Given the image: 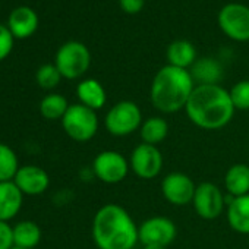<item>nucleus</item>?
<instances>
[{
    "label": "nucleus",
    "instance_id": "f257e3e1",
    "mask_svg": "<svg viewBox=\"0 0 249 249\" xmlns=\"http://www.w3.org/2000/svg\"><path fill=\"white\" fill-rule=\"evenodd\" d=\"M185 111L199 129L218 131L231 122L236 108L229 91L220 84H214L195 85Z\"/></svg>",
    "mask_w": 249,
    "mask_h": 249
},
{
    "label": "nucleus",
    "instance_id": "f03ea898",
    "mask_svg": "<svg viewBox=\"0 0 249 249\" xmlns=\"http://www.w3.org/2000/svg\"><path fill=\"white\" fill-rule=\"evenodd\" d=\"M91 233L98 249H134L140 242L135 220L119 204H106L98 208Z\"/></svg>",
    "mask_w": 249,
    "mask_h": 249
},
{
    "label": "nucleus",
    "instance_id": "7ed1b4c3",
    "mask_svg": "<svg viewBox=\"0 0 249 249\" xmlns=\"http://www.w3.org/2000/svg\"><path fill=\"white\" fill-rule=\"evenodd\" d=\"M194 88L195 82L189 71L167 65L154 75L150 100L159 111L173 114L185 110Z\"/></svg>",
    "mask_w": 249,
    "mask_h": 249
},
{
    "label": "nucleus",
    "instance_id": "20e7f679",
    "mask_svg": "<svg viewBox=\"0 0 249 249\" xmlns=\"http://www.w3.org/2000/svg\"><path fill=\"white\" fill-rule=\"evenodd\" d=\"M142 119V111L137 103L123 100L110 107L104 117V126L110 135L122 138L140 131Z\"/></svg>",
    "mask_w": 249,
    "mask_h": 249
},
{
    "label": "nucleus",
    "instance_id": "39448f33",
    "mask_svg": "<svg viewBox=\"0 0 249 249\" xmlns=\"http://www.w3.org/2000/svg\"><path fill=\"white\" fill-rule=\"evenodd\" d=\"M60 122L66 135L76 142H88L98 132L97 111L81 103L71 104Z\"/></svg>",
    "mask_w": 249,
    "mask_h": 249
},
{
    "label": "nucleus",
    "instance_id": "423d86ee",
    "mask_svg": "<svg viewBox=\"0 0 249 249\" xmlns=\"http://www.w3.org/2000/svg\"><path fill=\"white\" fill-rule=\"evenodd\" d=\"M54 65L63 78L78 79L91 65L89 50L79 41H68L57 50Z\"/></svg>",
    "mask_w": 249,
    "mask_h": 249
},
{
    "label": "nucleus",
    "instance_id": "0eeeda50",
    "mask_svg": "<svg viewBox=\"0 0 249 249\" xmlns=\"http://www.w3.org/2000/svg\"><path fill=\"white\" fill-rule=\"evenodd\" d=\"M131 170L129 161L114 150H106L97 154L92 161V172L98 180L107 185H116L126 179Z\"/></svg>",
    "mask_w": 249,
    "mask_h": 249
},
{
    "label": "nucleus",
    "instance_id": "6e6552de",
    "mask_svg": "<svg viewBox=\"0 0 249 249\" xmlns=\"http://www.w3.org/2000/svg\"><path fill=\"white\" fill-rule=\"evenodd\" d=\"M220 30L234 41H249V6L227 3L218 12Z\"/></svg>",
    "mask_w": 249,
    "mask_h": 249
},
{
    "label": "nucleus",
    "instance_id": "1a4fd4ad",
    "mask_svg": "<svg viewBox=\"0 0 249 249\" xmlns=\"http://www.w3.org/2000/svg\"><path fill=\"white\" fill-rule=\"evenodd\" d=\"M195 213L204 220L218 218L226 208V195L213 182H201L196 185L192 199Z\"/></svg>",
    "mask_w": 249,
    "mask_h": 249
},
{
    "label": "nucleus",
    "instance_id": "9d476101",
    "mask_svg": "<svg viewBox=\"0 0 249 249\" xmlns=\"http://www.w3.org/2000/svg\"><path fill=\"white\" fill-rule=\"evenodd\" d=\"M163 154L156 145L141 142L134 148L129 159L131 170L135 176L144 180H151L157 178L163 170Z\"/></svg>",
    "mask_w": 249,
    "mask_h": 249
},
{
    "label": "nucleus",
    "instance_id": "9b49d317",
    "mask_svg": "<svg viewBox=\"0 0 249 249\" xmlns=\"http://www.w3.org/2000/svg\"><path fill=\"white\" fill-rule=\"evenodd\" d=\"M178 236V229L173 220L163 215L150 217L138 226V237L142 246L159 245L167 248L175 242Z\"/></svg>",
    "mask_w": 249,
    "mask_h": 249
},
{
    "label": "nucleus",
    "instance_id": "f8f14e48",
    "mask_svg": "<svg viewBox=\"0 0 249 249\" xmlns=\"http://www.w3.org/2000/svg\"><path fill=\"white\" fill-rule=\"evenodd\" d=\"M161 194L164 199L176 207H185L192 204L196 185L195 182L182 172H172L161 180Z\"/></svg>",
    "mask_w": 249,
    "mask_h": 249
},
{
    "label": "nucleus",
    "instance_id": "ddd939ff",
    "mask_svg": "<svg viewBox=\"0 0 249 249\" xmlns=\"http://www.w3.org/2000/svg\"><path fill=\"white\" fill-rule=\"evenodd\" d=\"M14 183L24 195L36 196L47 191L50 185V178L44 169L34 164H27L19 167L18 173L14 178Z\"/></svg>",
    "mask_w": 249,
    "mask_h": 249
},
{
    "label": "nucleus",
    "instance_id": "4468645a",
    "mask_svg": "<svg viewBox=\"0 0 249 249\" xmlns=\"http://www.w3.org/2000/svg\"><path fill=\"white\" fill-rule=\"evenodd\" d=\"M24 194L11 182H0V221L12 220L22 208Z\"/></svg>",
    "mask_w": 249,
    "mask_h": 249
},
{
    "label": "nucleus",
    "instance_id": "2eb2a0df",
    "mask_svg": "<svg viewBox=\"0 0 249 249\" xmlns=\"http://www.w3.org/2000/svg\"><path fill=\"white\" fill-rule=\"evenodd\" d=\"M9 31L17 38H27L33 36L38 27V18L37 14L27 6H19L12 11L9 17Z\"/></svg>",
    "mask_w": 249,
    "mask_h": 249
},
{
    "label": "nucleus",
    "instance_id": "dca6fc26",
    "mask_svg": "<svg viewBox=\"0 0 249 249\" xmlns=\"http://www.w3.org/2000/svg\"><path fill=\"white\" fill-rule=\"evenodd\" d=\"M226 217L231 230L240 234H249V194L233 198L226 207Z\"/></svg>",
    "mask_w": 249,
    "mask_h": 249
},
{
    "label": "nucleus",
    "instance_id": "f3484780",
    "mask_svg": "<svg viewBox=\"0 0 249 249\" xmlns=\"http://www.w3.org/2000/svg\"><path fill=\"white\" fill-rule=\"evenodd\" d=\"M189 73L196 85H214L223 78V66L215 59L202 57L191 66Z\"/></svg>",
    "mask_w": 249,
    "mask_h": 249
},
{
    "label": "nucleus",
    "instance_id": "a211bd4d",
    "mask_svg": "<svg viewBox=\"0 0 249 249\" xmlns=\"http://www.w3.org/2000/svg\"><path fill=\"white\" fill-rule=\"evenodd\" d=\"M76 95L81 104L89 107L94 111L101 110L107 101V92L104 87L97 79H92V78L84 79L78 84Z\"/></svg>",
    "mask_w": 249,
    "mask_h": 249
},
{
    "label": "nucleus",
    "instance_id": "6ab92c4d",
    "mask_svg": "<svg viewBox=\"0 0 249 249\" xmlns=\"http://www.w3.org/2000/svg\"><path fill=\"white\" fill-rule=\"evenodd\" d=\"M224 189L234 198L249 194V166L245 163L230 166L224 175Z\"/></svg>",
    "mask_w": 249,
    "mask_h": 249
},
{
    "label": "nucleus",
    "instance_id": "aec40b11",
    "mask_svg": "<svg viewBox=\"0 0 249 249\" xmlns=\"http://www.w3.org/2000/svg\"><path fill=\"white\" fill-rule=\"evenodd\" d=\"M166 56L170 66L189 71L191 66L196 62V49L188 40H176L167 47Z\"/></svg>",
    "mask_w": 249,
    "mask_h": 249
},
{
    "label": "nucleus",
    "instance_id": "412c9836",
    "mask_svg": "<svg viewBox=\"0 0 249 249\" xmlns=\"http://www.w3.org/2000/svg\"><path fill=\"white\" fill-rule=\"evenodd\" d=\"M169 135V123L161 116H151L145 119L141 124L140 137L144 144L159 145L161 144Z\"/></svg>",
    "mask_w": 249,
    "mask_h": 249
},
{
    "label": "nucleus",
    "instance_id": "4be33fe9",
    "mask_svg": "<svg viewBox=\"0 0 249 249\" xmlns=\"http://www.w3.org/2000/svg\"><path fill=\"white\" fill-rule=\"evenodd\" d=\"M41 240V229L36 221L24 220L14 227V245L22 249H34Z\"/></svg>",
    "mask_w": 249,
    "mask_h": 249
},
{
    "label": "nucleus",
    "instance_id": "5701e85b",
    "mask_svg": "<svg viewBox=\"0 0 249 249\" xmlns=\"http://www.w3.org/2000/svg\"><path fill=\"white\" fill-rule=\"evenodd\" d=\"M68 100L62 94H49L40 103V113L47 120H62L69 108Z\"/></svg>",
    "mask_w": 249,
    "mask_h": 249
},
{
    "label": "nucleus",
    "instance_id": "b1692460",
    "mask_svg": "<svg viewBox=\"0 0 249 249\" xmlns=\"http://www.w3.org/2000/svg\"><path fill=\"white\" fill-rule=\"evenodd\" d=\"M17 153L6 144L0 142V182H11L19 170Z\"/></svg>",
    "mask_w": 249,
    "mask_h": 249
},
{
    "label": "nucleus",
    "instance_id": "393cba45",
    "mask_svg": "<svg viewBox=\"0 0 249 249\" xmlns=\"http://www.w3.org/2000/svg\"><path fill=\"white\" fill-rule=\"evenodd\" d=\"M63 76L60 75L59 69L56 68V65H52V63H47V65H43L38 68L37 71V75H36V79H37V84L44 88V89H53L59 85L60 79Z\"/></svg>",
    "mask_w": 249,
    "mask_h": 249
},
{
    "label": "nucleus",
    "instance_id": "a878e982",
    "mask_svg": "<svg viewBox=\"0 0 249 249\" xmlns=\"http://www.w3.org/2000/svg\"><path fill=\"white\" fill-rule=\"evenodd\" d=\"M231 103L236 110L246 111L249 110V79L239 81L229 89Z\"/></svg>",
    "mask_w": 249,
    "mask_h": 249
},
{
    "label": "nucleus",
    "instance_id": "bb28decb",
    "mask_svg": "<svg viewBox=\"0 0 249 249\" xmlns=\"http://www.w3.org/2000/svg\"><path fill=\"white\" fill-rule=\"evenodd\" d=\"M14 47V36L8 27L0 24V62L6 59Z\"/></svg>",
    "mask_w": 249,
    "mask_h": 249
},
{
    "label": "nucleus",
    "instance_id": "cd10ccee",
    "mask_svg": "<svg viewBox=\"0 0 249 249\" xmlns=\"http://www.w3.org/2000/svg\"><path fill=\"white\" fill-rule=\"evenodd\" d=\"M14 246V227L6 221H0V249H12Z\"/></svg>",
    "mask_w": 249,
    "mask_h": 249
},
{
    "label": "nucleus",
    "instance_id": "c85d7f7f",
    "mask_svg": "<svg viewBox=\"0 0 249 249\" xmlns=\"http://www.w3.org/2000/svg\"><path fill=\"white\" fill-rule=\"evenodd\" d=\"M144 3H145V0H119L120 9L124 14H129V15L140 14L144 8Z\"/></svg>",
    "mask_w": 249,
    "mask_h": 249
},
{
    "label": "nucleus",
    "instance_id": "c756f323",
    "mask_svg": "<svg viewBox=\"0 0 249 249\" xmlns=\"http://www.w3.org/2000/svg\"><path fill=\"white\" fill-rule=\"evenodd\" d=\"M142 249H166L164 246H159V245H145Z\"/></svg>",
    "mask_w": 249,
    "mask_h": 249
},
{
    "label": "nucleus",
    "instance_id": "7c9ffc66",
    "mask_svg": "<svg viewBox=\"0 0 249 249\" xmlns=\"http://www.w3.org/2000/svg\"><path fill=\"white\" fill-rule=\"evenodd\" d=\"M12 249H22V248H17V246H14Z\"/></svg>",
    "mask_w": 249,
    "mask_h": 249
},
{
    "label": "nucleus",
    "instance_id": "2f4dec72",
    "mask_svg": "<svg viewBox=\"0 0 249 249\" xmlns=\"http://www.w3.org/2000/svg\"><path fill=\"white\" fill-rule=\"evenodd\" d=\"M134 249H137V248H134Z\"/></svg>",
    "mask_w": 249,
    "mask_h": 249
}]
</instances>
